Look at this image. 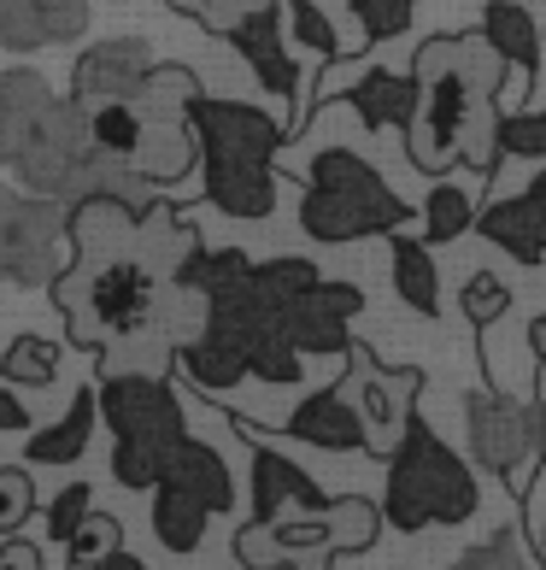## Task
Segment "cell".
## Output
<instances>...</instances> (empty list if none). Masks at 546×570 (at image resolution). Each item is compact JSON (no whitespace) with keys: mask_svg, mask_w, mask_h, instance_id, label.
Wrapping results in <instances>:
<instances>
[{"mask_svg":"<svg viewBox=\"0 0 546 570\" xmlns=\"http://www.w3.org/2000/svg\"><path fill=\"white\" fill-rule=\"evenodd\" d=\"M53 100V82L30 71V66H12L0 71V147H12L18 136H24V124Z\"/></svg>","mask_w":546,"mask_h":570,"instance_id":"obj_26","label":"cell"},{"mask_svg":"<svg viewBox=\"0 0 546 570\" xmlns=\"http://www.w3.org/2000/svg\"><path fill=\"white\" fill-rule=\"evenodd\" d=\"M458 312H465L476 330L499 324V318L512 312V288H506V277H494V271H470L465 288H458Z\"/></svg>","mask_w":546,"mask_h":570,"instance_id":"obj_31","label":"cell"},{"mask_svg":"<svg viewBox=\"0 0 546 570\" xmlns=\"http://www.w3.org/2000/svg\"><path fill=\"white\" fill-rule=\"evenodd\" d=\"M529 195H535V206H540V213H546V171H540V177L529 183Z\"/></svg>","mask_w":546,"mask_h":570,"instance_id":"obj_43","label":"cell"},{"mask_svg":"<svg viewBox=\"0 0 546 570\" xmlns=\"http://www.w3.org/2000/svg\"><path fill=\"white\" fill-rule=\"evenodd\" d=\"M540 265H546V259H540Z\"/></svg>","mask_w":546,"mask_h":570,"instance_id":"obj_47","label":"cell"},{"mask_svg":"<svg viewBox=\"0 0 546 570\" xmlns=\"http://www.w3.org/2000/svg\"><path fill=\"white\" fill-rule=\"evenodd\" d=\"M241 435L254 441V523H277V518H288V512H318V505L329 500L288 453L270 448L265 430L241 424Z\"/></svg>","mask_w":546,"mask_h":570,"instance_id":"obj_13","label":"cell"},{"mask_svg":"<svg viewBox=\"0 0 546 570\" xmlns=\"http://www.w3.org/2000/svg\"><path fill=\"white\" fill-rule=\"evenodd\" d=\"M254 277L259 288L270 294V301H294V294H306L311 283H318V265L300 259V253H277V259H254Z\"/></svg>","mask_w":546,"mask_h":570,"instance_id":"obj_32","label":"cell"},{"mask_svg":"<svg viewBox=\"0 0 546 570\" xmlns=\"http://www.w3.org/2000/svg\"><path fill=\"white\" fill-rule=\"evenodd\" d=\"M89 30V0H0V48L41 53L82 41Z\"/></svg>","mask_w":546,"mask_h":570,"instance_id":"obj_15","label":"cell"},{"mask_svg":"<svg viewBox=\"0 0 546 570\" xmlns=\"http://www.w3.org/2000/svg\"><path fill=\"white\" fill-rule=\"evenodd\" d=\"M529 535H535V553H540V564H546V523H535Z\"/></svg>","mask_w":546,"mask_h":570,"instance_id":"obj_44","label":"cell"},{"mask_svg":"<svg viewBox=\"0 0 546 570\" xmlns=\"http://www.w3.org/2000/svg\"><path fill=\"white\" fill-rule=\"evenodd\" d=\"M347 107L359 112L365 130H406L417 107V71H383V66L359 71L347 82Z\"/></svg>","mask_w":546,"mask_h":570,"instance_id":"obj_18","label":"cell"},{"mask_svg":"<svg viewBox=\"0 0 546 570\" xmlns=\"http://www.w3.org/2000/svg\"><path fill=\"white\" fill-rule=\"evenodd\" d=\"M388 271H394V294H400V306H411L417 318H440V271L429 259V242L394 229V236H388Z\"/></svg>","mask_w":546,"mask_h":570,"instance_id":"obj_22","label":"cell"},{"mask_svg":"<svg viewBox=\"0 0 546 570\" xmlns=\"http://www.w3.org/2000/svg\"><path fill=\"white\" fill-rule=\"evenodd\" d=\"M0 165H7V147H0Z\"/></svg>","mask_w":546,"mask_h":570,"instance_id":"obj_46","label":"cell"},{"mask_svg":"<svg viewBox=\"0 0 546 570\" xmlns=\"http://www.w3.org/2000/svg\"><path fill=\"white\" fill-rule=\"evenodd\" d=\"M365 312V294L353 283H311L306 294H294L288 312H282V330L288 342L300 347L306 358H329V353H347L353 347V318Z\"/></svg>","mask_w":546,"mask_h":570,"instance_id":"obj_11","label":"cell"},{"mask_svg":"<svg viewBox=\"0 0 546 570\" xmlns=\"http://www.w3.org/2000/svg\"><path fill=\"white\" fill-rule=\"evenodd\" d=\"M476 505H482V489L470 464L411 412L400 448L388 453L383 523H394L400 535H417V530H435V523H470Z\"/></svg>","mask_w":546,"mask_h":570,"instance_id":"obj_6","label":"cell"},{"mask_svg":"<svg viewBox=\"0 0 546 570\" xmlns=\"http://www.w3.org/2000/svg\"><path fill=\"white\" fill-rule=\"evenodd\" d=\"M529 353H535V365H546V312L529 324Z\"/></svg>","mask_w":546,"mask_h":570,"instance_id":"obj_42","label":"cell"},{"mask_svg":"<svg viewBox=\"0 0 546 570\" xmlns=\"http://www.w3.org/2000/svg\"><path fill=\"white\" fill-rule=\"evenodd\" d=\"M499 154L546 159V112H499Z\"/></svg>","mask_w":546,"mask_h":570,"instance_id":"obj_35","label":"cell"},{"mask_svg":"<svg viewBox=\"0 0 546 570\" xmlns=\"http://www.w3.org/2000/svg\"><path fill=\"white\" fill-rule=\"evenodd\" d=\"M417 107L406 118V154L417 171L440 177L453 159H465L476 177L499 171V82L506 59L488 36H435L411 59Z\"/></svg>","mask_w":546,"mask_h":570,"instance_id":"obj_2","label":"cell"},{"mask_svg":"<svg viewBox=\"0 0 546 570\" xmlns=\"http://www.w3.org/2000/svg\"><path fill=\"white\" fill-rule=\"evenodd\" d=\"M30 512H36L30 476H24V471H0V535H18Z\"/></svg>","mask_w":546,"mask_h":570,"instance_id":"obj_38","label":"cell"},{"mask_svg":"<svg viewBox=\"0 0 546 570\" xmlns=\"http://www.w3.org/2000/svg\"><path fill=\"white\" fill-rule=\"evenodd\" d=\"M482 213V188L476 183H435L429 188V200H424V242L440 247V242H458L465 229L476 224Z\"/></svg>","mask_w":546,"mask_h":570,"instance_id":"obj_25","label":"cell"},{"mask_svg":"<svg viewBox=\"0 0 546 570\" xmlns=\"http://www.w3.org/2000/svg\"><path fill=\"white\" fill-rule=\"evenodd\" d=\"M118 541H123V523H118V518H107V512H89V518H82V530H77V541L66 547V564L95 570V564L107 559Z\"/></svg>","mask_w":546,"mask_h":570,"instance_id":"obj_34","label":"cell"},{"mask_svg":"<svg viewBox=\"0 0 546 570\" xmlns=\"http://www.w3.org/2000/svg\"><path fill=\"white\" fill-rule=\"evenodd\" d=\"M465 441L482 471H494L499 482H517V471L535 459V424L529 406H517L499 389H476L465 394Z\"/></svg>","mask_w":546,"mask_h":570,"instance_id":"obj_10","label":"cell"},{"mask_svg":"<svg viewBox=\"0 0 546 570\" xmlns=\"http://www.w3.org/2000/svg\"><path fill=\"white\" fill-rule=\"evenodd\" d=\"M0 376L18 389H48L59 376V347L48 342V335H18V342L0 353Z\"/></svg>","mask_w":546,"mask_h":570,"instance_id":"obj_28","label":"cell"},{"mask_svg":"<svg viewBox=\"0 0 546 570\" xmlns=\"http://www.w3.org/2000/svg\"><path fill=\"white\" fill-rule=\"evenodd\" d=\"M0 564H7V570H36V564H41V547H30V541H0Z\"/></svg>","mask_w":546,"mask_h":570,"instance_id":"obj_40","label":"cell"},{"mask_svg":"<svg viewBox=\"0 0 546 570\" xmlns=\"http://www.w3.org/2000/svg\"><path fill=\"white\" fill-rule=\"evenodd\" d=\"M177 12H188L195 24H206L212 36H229L241 24V18H254V12H265V7H277V0H171Z\"/></svg>","mask_w":546,"mask_h":570,"instance_id":"obj_36","label":"cell"},{"mask_svg":"<svg viewBox=\"0 0 546 570\" xmlns=\"http://www.w3.org/2000/svg\"><path fill=\"white\" fill-rule=\"evenodd\" d=\"M7 165L12 177L36 188V195H53L66 206H82V200H118V206H147L159 200V183L141 177L130 159L107 154V147L95 141L89 130V107H82L77 95H53L48 107H41L24 136L7 147Z\"/></svg>","mask_w":546,"mask_h":570,"instance_id":"obj_3","label":"cell"},{"mask_svg":"<svg viewBox=\"0 0 546 570\" xmlns=\"http://www.w3.org/2000/svg\"><path fill=\"white\" fill-rule=\"evenodd\" d=\"M36 417H30V400L18 394V383L0 376V435H30Z\"/></svg>","mask_w":546,"mask_h":570,"instance_id":"obj_39","label":"cell"},{"mask_svg":"<svg viewBox=\"0 0 546 570\" xmlns=\"http://www.w3.org/2000/svg\"><path fill=\"white\" fill-rule=\"evenodd\" d=\"M71 265V206L36 195L24 183H0V283L53 288Z\"/></svg>","mask_w":546,"mask_h":570,"instance_id":"obj_8","label":"cell"},{"mask_svg":"<svg viewBox=\"0 0 546 570\" xmlns=\"http://www.w3.org/2000/svg\"><path fill=\"white\" fill-rule=\"evenodd\" d=\"M89 130H95V141L107 147V154H118V159H141V136H147V118H141V107L136 100H95L89 107Z\"/></svg>","mask_w":546,"mask_h":570,"instance_id":"obj_27","label":"cell"},{"mask_svg":"<svg viewBox=\"0 0 546 570\" xmlns=\"http://www.w3.org/2000/svg\"><path fill=\"white\" fill-rule=\"evenodd\" d=\"M177 365H182V376H188L200 394H236V389L247 383V347H241L229 330L206 324V318H200V330L177 347Z\"/></svg>","mask_w":546,"mask_h":570,"instance_id":"obj_17","label":"cell"},{"mask_svg":"<svg viewBox=\"0 0 546 570\" xmlns=\"http://www.w3.org/2000/svg\"><path fill=\"white\" fill-rule=\"evenodd\" d=\"M95 417H100V383H82L77 400L66 406V417L30 430L24 459L30 464H77L82 453H89V441H95Z\"/></svg>","mask_w":546,"mask_h":570,"instance_id":"obj_20","label":"cell"},{"mask_svg":"<svg viewBox=\"0 0 546 570\" xmlns=\"http://www.w3.org/2000/svg\"><path fill=\"white\" fill-rule=\"evenodd\" d=\"M147 494H153V535H159V547H165V553H177V559L195 553V547L206 541V523H212L218 512L188 489V482H177V476H159Z\"/></svg>","mask_w":546,"mask_h":570,"instance_id":"obj_19","label":"cell"},{"mask_svg":"<svg viewBox=\"0 0 546 570\" xmlns=\"http://www.w3.org/2000/svg\"><path fill=\"white\" fill-rule=\"evenodd\" d=\"M335 389L359 406L370 453H394V448H400V435H406V424H411V400H417V389H424V371H411V365L388 371V365H376V358H370V347L353 342L347 347V376Z\"/></svg>","mask_w":546,"mask_h":570,"instance_id":"obj_9","label":"cell"},{"mask_svg":"<svg viewBox=\"0 0 546 570\" xmlns=\"http://www.w3.org/2000/svg\"><path fill=\"white\" fill-rule=\"evenodd\" d=\"M188 124L200 141V171H206V206L224 218H270L277 206V154L288 130L265 107L247 100H218L195 95L188 100Z\"/></svg>","mask_w":546,"mask_h":570,"instance_id":"obj_4","label":"cell"},{"mask_svg":"<svg viewBox=\"0 0 546 570\" xmlns=\"http://www.w3.org/2000/svg\"><path fill=\"white\" fill-rule=\"evenodd\" d=\"M282 36L288 30H282V0H277V7L241 18V24L229 30V48L247 59V71L259 77V89H270L294 112V107H300V66H294V53H288Z\"/></svg>","mask_w":546,"mask_h":570,"instance_id":"obj_14","label":"cell"},{"mask_svg":"<svg viewBox=\"0 0 546 570\" xmlns=\"http://www.w3.org/2000/svg\"><path fill=\"white\" fill-rule=\"evenodd\" d=\"M100 417L112 430V482L153 489L188 441L182 389L159 371H100Z\"/></svg>","mask_w":546,"mask_h":570,"instance_id":"obj_5","label":"cell"},{"mask_svg":"<svg viewBox=\"0 0 546 570\" xmlns=\"http://www.w3.org/2000/svg\"><path fill=\"white\" fill-rule=\"evenodd\" d=\"M89 512H95V489H89V482H66V489L48 500V541L53 547H71Z\"/></svg>","mask_w":546,"mask_h":570,"instance_id":"obj_33","label":"cell"},{"mask_svg":"<svg viewBox=\"0 0 546 570\" xmlns=\"http://www.w3.org/2000/svg\"><path fill=\"white\" fill-rule=\"evenodd\" d=\"M411 206L383 183V171L353 154V147H324L306 165V195H300V229L311 242H365V236H394Z\"/></svg>","mask_w":546,"mask_h":570,"instance_id":"obj_7","label":"cell"},{"mask_svg":"<svg viewBox=\"0 0 546 570\" xmlns=\"http://www.w3.org/2000/svg\"><path fill=\"white\" fill-rule=\"evenodd\" d=\"M195 247L200 236L165 200H153L147 213L118 200L71 206V265L48 288L66 335L100 353L147 335L165 306V288H177V271Z\"/></svg>","mask_w":546,"mask_h":570,"instance_id":"obj_1","label":"cell"},{"mask_svg":"<svg viewBox=\"0 0 546 570\" xmlns=\"http://www.w3.org/2000/svg\"><path fill=\"white\" fill-rule=\"evenodd\" d=\"M417 0H353V18L365 24V41H394L411 30Z\"/></svg>","mask_w":546,"mask_h":570,"instance_id":"obj_37","label":"cell"},{"mask_svg":"<svg viewBox=\"0 0 546 570\" xmlns=\"http://www.w3.org/2000/svg\"><path fill=\"white\" fill-rule=\"evenodd\" d=\"M282 435H288V441H306V448H318V453H370L365 417H359V406H353L341 389L306 394L300 406L288 412Z\"/></svg>","mask_w":546,"mask_h":570,"instance_id":"obj_16","label":"cell"},{"mask_svg":"<svg viewBox=\"0 0 546 570\" xmlns=\"http://www.w3.org/2000/svg\"><path fill=\"white\" fill-rule=\"evenodd\" d=\"M476 224H482V236H488L499 253H512L517 265H540L546 259V213L535 206V195L482 206Z\"/></svg>","mask_w":546,"mask_h":570,"instance_id":"obj_21","label":"cell"},{"mask_svg":"<svg viewBox=\"0 0 546 570\" xmlns=\"http://www.w3.org/2000/svg\"><path fill=\"white\" fill-rule=\"evenodd\" d=\"M523 535H529L523 523H499L488 541H476V547L458 553V570H523V564H535L540 553H535V547H523Z\"/></svg>","mask_w":546,"mask_h":570,"instance_id":"obj_30","label":"cell"},{"mask_svg":"<svg viewBox=\"0 0 546 570\" xmlns=\"http://www.w3.org/2000/svg\"><path fill=\"white\" fill-rule=\"evenodd\" d=\"M540 48H546V24H540Z\"/></svg>","mask_w":546,"mask_h":570,"instance_id":"obj_45","label":"cell"},{"mask_svg":"<svg viewBox=\"0 0 546 570\" xmlns=\"http://www.w3.org/2000/svg\"><path fill=\"white\" fill-rule=\"evenodd\" d=\"M165 476H177V482H188L212 512L224 518V512H236V476H229V464H224V453L212 448V441H195L188 435L182 448H177V464Z\"/></svg>","mask_w":546,"mask_h":570,"instance_id":"obj_24","label":"cell"},{"mask_svg":"<svg viewBox=\"0 0 546 570\" xmlns=\"http://www.w3.org/2000/svg\"><path fill=\"white\" fill-rule=\"evenodd\" d=\"M529 424H535V459H540V471H546V400H535V406H529Z\"/></svg>","mask_w":546,"mask_h":570,"instance_id":"obj_41","label":"cell"},{"mask_svg":"<svg viewBox=\"0 0 546 570\" xmlns=\"http://www.w3.org/2000/svg\"><path fill=\"white\" fill-rule=\"evenodd\" d=\"M482 36L494 41L512 71H523L535 82V71H540V24H535L529 7H517V0H488V7H482Z\"/></svg>","mask_w":546,"mask_h":570,"instance_id":"obj_23","label":"cell"},{"mask_svg":"<svg viewBox=\"0 0 546 570\" xmlns=\"http://www.w3.org/2000/svg\"><path fill=\"white\" fill-rule=\"evenodd\" d=\"M153 71H159V59L141 36H107V41H95V48L77 53L71 95L82 107H95V100H136Z\"/></svg>","mask_w":546,"mask_h":570,"instance_id":"obj_12","label":"cell"},{"mask_svg":"<svg viewBox=\"0 0 546 570\" xmlns=\"http://www.w3.org/2000/svg\"><path fill=\"white\" fill-rule=\"evenodd\" d=\"M282 30L300 41L311 59H329V66L341 59V36H335L329 12L318 7V0H282Z\"/></svg>","mask_w":546,"mask_h":570,"instance_id":"obj_29","label":"cell"}]
</instances>
